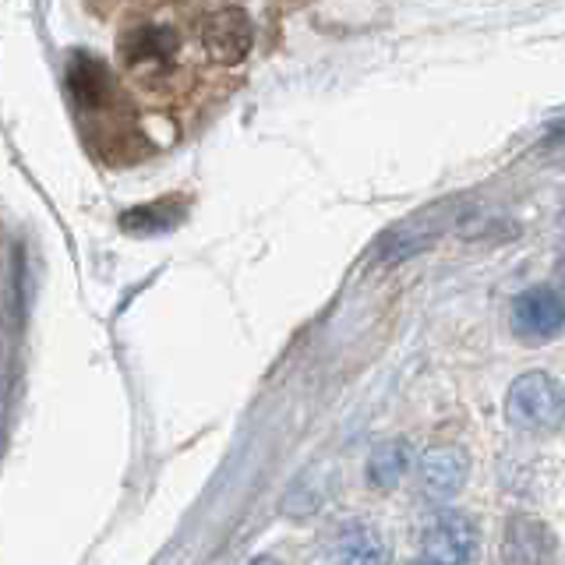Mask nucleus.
Wrapping results in <instances>:
<instances>
[{
	"label": "nucleus",
	"instance_id": "1",
	"mask_svg": "<svg viewBox=\"0 0 565 565\" xmlns=\"http://www.w3.org/2000/svg\"><path fill=\"white\" fill-rule=\"evenodd\" d=\"M67 99L88 149L110 163H131L141 149L138 117L106 61L96 53H75L67 64Z\"/></svg>",
	"mask_w": 565,
	"mask_h": 565
},
{
	"label": "nucleus",
	"instance_id": "2",
	"mask_svg": "<svg viewBox=\"0 0 565 565\" xmlns=\"http://www.w3.org/2000/svg\"><path fill=\"white\" fill-rule=\"evenodd\" d=\"M117 53L131 85L138 93H146L152 103L177 99L184 88H191L194 53L184 22L170 11H138L128 29L120 32Z\"/></svg>",
	"mask_w": 565,
	"mask_h": 565
},
{
	"label": "nucleus",
	"instance_id": "3",
	"mask_svg": "<svg viewBox=\"0 0 565 565\" xmlns=\"http://www.w3.org/2000/svg\"><path fill=\"white\" fill-rule=\"evenodd\" d=\"M505 417L523 435H552L565 424V385L547 371H526L509 385Z\"/></svg>",
	"mask_w": 565,
	"mask_h": 565
},
{
	"label": "nucleus",
	"instance_id": "4",
	"mask_svg": "<svg viewBox=\"0 0 565 565\" xmlns=\"http://www.w3.org/2000/svg\"><path fill=\"white\" fill-rule=\"evenodd\" d=\"M477 555V526L456 509L435 512L420 530V562L428 565H463Z\"/></svg>",
	"mask_w": 565,
	"mask_h": 565
},
{
	"label": "nucleus",
	"instance_id": "5",
	"mask_svg": "<svg viewBox=\"0 0 565 565\" xmlns=\"http://www.w3.org/2000/svg\"><path fill=\"white\" fill-rule=\"evenodd\" d=\"M565 329V297L552 287H534L512 300V332L520 340L544 343Z\"/></svg>",
	"mask_w": 565,
	"mask_h": 565
},
{
	"label": "nucleus",
	"instance_id": "6",
	"mask_svg": "<svg viewBox=\"0 0 565 565\" xmlns=\"http://www.w3.org/2000/svg\"><path fill=\"white\" fill-rule=\"evenodd\" d=\"M199 40L209 61L216 64H241L252 50V22L237 8L212 11L199 22Z\"/></svg>",
	"mask_w": 565,
	"mask_h": 565
},
{
	"label": "nucleus",
	"instance_id": "7",
	"mask_svg": "<svg viewBox=\"0 0 565 565\" xmlns=\"http://www.w3.org/2000/svg\"><path fill=\"white\" fill-rule=\"evenodd\" d=\"M467 481V456L456 446H441V449H428L420 459V484L431 494L435 502L456 499L463 491Z\"/></svg>",
	"mask_w": 565,
	"mask_h": 565
},
{
	"label": "nucleus",
	"instance_id": "8",
	"mask_svg": "<svg viewBox=\"0 0 565 565\" xmlns=\"http://www.w3.org/2000/svg\"><path fill=\"white\" fill-rule=\"evenodd\" d=\"M411 459H414V449H411V441H403V438H393V441H382V446H375V452H371V459H367L371 488L399 484L403 473L411 470Z\"/></svg>",
	"mask_w": 565,
	"mask_h": 565
},
{
	"label": "nucleus",
	"instance_id": "9",
	"mask_svg": "<svg viewBox=\"0 0 565 565\" xmlns=\"http://www.w3.org/2000/svg\"><path fill=\"white\" fill-rule=\"evenodd\" d=\"M184 199H159V202H149V205H138L131 212H124L120 216V226L128 230V234H167L173 223H181L184 216Z\"/></svg>",
	"mask_w": 565,
	"mask_h": 565
},
{
	"label": "nucleus",
	"instance_id": "10",
	"mask_svg": "<svg viewBox=\"0 0 565 565\" xmlns=\"http://www.w3.org/2000/svg\"><path fill=\"white\" fill-rule=\"evenodd\" d=\"M335 558L340 562H385V541L375 526L367 523H347L335 537Z\"/></svg>",
	"mask_w": 565,
	"mask_h": 565
},
{
	"label": "nucleus",
	"instance_id": "11",
	"mask_svg": "<svg viewBox=\"0 0 565 565\" xmlns=\"http://www.w3.org/2000/svg\"><path fill=\"white\" fill-rule=\"evenodd\" d=\"M558 279H562V287H565V258H562V265H558Z\"/></svg>",
	"mask_w": 565,
	"mask_h": 565
}]
</instances>
